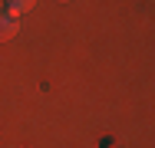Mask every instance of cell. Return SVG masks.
Segmentation results:
<instances>
[{
	"label": "cell",
	"mask_w": 155,
	"mask_h": 148,
	"mask_svg": "<svg viewBox=\"0 0 155 148\" xmlns=\"http://www.w3.org/2000/svg\"><path fill=\"white\" fill-rule=\"evenodd\" d=\"M20 30V23H17V17L7 10V13H0V40H10L13 33Z\"/></svg>",
	"instance_id": "obj_1"
},
{
	"label": "cell",
	"mask_w": 155,
	"mask_h": 148,
	"mask_svg": "<svg viewBox=\"0 0 155 148\" xmlns=\"http://www.w3.org/2000/svg\"><path fill=\"white\" fill-rule=\"evenodd\" d=\"M7 3H10V13L17 17V13H23V10H30L36 0H7Z\"/></svg>",
	"instance_id": "obj_2"
}]
</instances>
